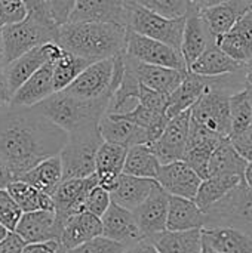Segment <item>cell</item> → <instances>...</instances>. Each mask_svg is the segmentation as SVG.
<instances>
[{"mask_svg":"<svg viewBox=\"0 0 252 253\" xmlns=\"http://www.w3.org/2000/svg\"><path fill=\"white\" fill-rule=\"evenodd\" d=\"M67 136L65 130L34 107H9L0 113V159L13 179L40 162L58 156Z\"/></svg>","mask_w":252,"mask_h":253,"instance_id":"obj_1","label":"cell"},{"mask_svg":"<svg viewBox=\"0 0 252 253\" xmlns=\"http://www.w3.org/2000/svg\"><path fill=\"white\" fill-rule=\"evenodd\" d=\"M126 27L113 22H65L58 27L55 43L91 62L125 53Z\"/></svg>","mask_w":252,"mask_h":253,"instance_id":"obj_2","label":"cell"},{"mask_svg":"<svg viewBox=\"0 0 252 253\" xmlns=\"http://www.w3.org/2000/svg\"><path fill=\"white\" fill-rule=\"evenodd\" d=\"M110 99L111 96L82 99L67 93L65 90H59L34 105V108L68 133L83 126L97 125L107 113Z\"/></svg>","mask_w":252,"mask_h":253,"instance_id":"obj_3","label":"cell"},{"mask_svg":"<svg viewBox=\"0 0 252 253\" xmlns=\"http://www.w3.org/2000/svg\"><path fill=\"white\" fill-rule=\"evenodd\" d=\"M67 142L58 154L62 165V179L88 178L95 173L97 151L104 142L98 123L67 133Z\"/></svg>","mask_w":252,"mask_h":253,"instance_id":"obj_4","label":"cell"},{"mask_svg":"<svg viewBox=\"0 0 252 253\" xmlns=\"http://www.w3.org/2000/svg\"><path fill=\"white\" fill-rule=\"evenodd\" d=\"M203 227H232L252 237V188L239 182L205 212Z\"/></svg>","mask_w":252,"mask_h":253,"instance_id":"obj_5","label":"cell"},{"mask_svg":"<svg viewBox=\"0 0 252 253\" xmlns=\"http://www.w3.org/2000/svg\"><path fill=\"white\" fill-rule=\"evenodd\" d=\"M56 33L58 25L46 24L30 16H25L22 21L0 27L6 64L37 46H42L48 42H55Z\"/></svg>","mask_w":252,"mask_h":253,"instance_id":"obj_6","label":"cell"},{"mask_svg":"<svg viewBox=\"0 0 252 253\" xmlns=\"http://www.w3.org/2000/svg\"><path fill=\"white\" fill-rule=\"evenodd\" d=\"M184 22L186 18H165L137 3H129L126 28L141 36L162 42L177 50L181 47Z\"/></svg>","mask_w":252,"mask_h":253,"instance_id":"obj_7","label":"cell"},{"mask_svg":"<svg viewBox=\"0 0 252 253\" xmlns=\"http://www.w3.org/2000/svg\"><path fill=\"white\" fill-rule=\"evenodd\" d=\"M215 83H212L190 108V120L221 138H229L232 133L229 110L230 95L218 89Z\"/></svg>","mask_w":252,"mask_h":253,"instance_id":"obj_8","label":"cell"},{"mask_svg":"<svg viewBox=\"0 0 252 253\" xmlns=\"http://www.w3.org/2000/svg\"><path fill=\"white\" fill-rule=\"evenodd\" d=\"M114 58L101 59L89 64L64 90L82 99H97L111 96L119 87L113 82Z\"/></svg>","mask_w":252,"mask_h":253,"instance_id":"obj_9","label":"cell"},{"mask_svg":"<svg viewBox=\"0 0 252 253\" xmlns=\"http://www.w3.org/2000/svg\"><path fill=\"white\" fill-rule=\"evenodd\" d=\"M125 55L144 64L160 65V67H168V68H175V70H183V71L187 70L184 58L180 50L162 42L141 36L129 28L126 30Z\"/></svg>","mask_w":252,"mask_h":253,"instance_id":"obj_10","label":"cell"},{"mask_svg":"<svg viewBox=\"0 0 252 253\" xmlns=\"http://www.w3.org/2000/svg\"><path fill=\"white\" fill-rule=\"evenodd\" d=\"M190 129V110H186L171 117L159 135V138L150 144L160 165H168L177 160H183Z\"/></svg>","mask_w":252,"mask_h":253,"instance_id":"obj_11","label":"cell"},{"mask_svg":"<svg viewBox=\"0 0 252 253\" xmlns=\"http://www.w3.org/2000/svg\"><path fill=\"white\" fill-rule=\"evenodd\" d=\"M95 185H98V178L95 173L88 178H71L61 181V184L50 196L53 212L59 225H62L64 221L71 215L85 212L86 196Z\"/></svg>","mask_w":252,"mask_h":253,"instance_id":"obj_12","label":"cell"},{"mask_svg":"<svg viewBox=\"0 0 252 253\" xmlns=\"http://www.w3.org/2000/svg\"><path fill=\"white\" fill-rule=\"evenodd\" d=\"M168 203L169 194L156 181L149 197L132 212L137 225L146 239H151L156 234L166 231Z\"/></svg>","mask_w":252,"mask_h":253,"instance_id":"obj_13","label":"cell"},{"mask_svg":"<svg viewBox=\"0 0 252 253\" xmlns=\"http://www.w3.org/2000/svg\"><path fill=\"white\" fill-rule=\"evenodd\" d=\"M129 3L123 0H76L68 22L128 24Z\"/></svg>","mask_w":252,"mask_h":253,"instance_id":"obj_14","label":"cell"},{"mask_svg":"<svg viewBox=\"0 0 252 253\" xmlns=\"http://www.w3.org/2000/svg\"><path fill=\"white\" fill-rule=\"evenodd\" d=\"M157 184L169 194L193 200L202 178L183 160L160 165L156 176Z\"/></svg>","mask_w":252,"mask_h":253,"instance_id":"obj_15","label":"cell"},{"mask_svg":"<svg viewBox=\"0 0 252 253\" xmlns=\"http://www.w3.org/2000/svg\"><path fill=\"white\" fill-rule=\"evenodd\" d=\"M125 62L128 64V67L132 70V73L135 74V77L143 86L156 90L159 93H163L166 96L175 90V87L183 82L187 73V70L183 71V70H175L160 65L144 64L129 58L128 55H125Z\"/></svg>","mask_w":252,"mask_h":253,"instance_id":"obj_16","label":"cell"},{"mask_svg":"<svg viewBox=\"0 0 252 253\" xmlns=\"http://www.w3.org/2000/svg\"><path fill=\"white\" fill-rule=\"evenodd\" d=\"M101 224L102 236L105 239L123 245L125 248H129L144 239L143 233L137 225L134 213L114 203H110L108 209L101 216Z\"/></svg>","mask_w":252,"mask_h":253,"instance_id":"obj_17","label":"cell"},{"mask_svg":"<svg viewBox=\"0 0 252 253\" xmlns=\"http://www.w3.org/2000/svg\"><path fill=\"white\" fill-rule=\"evenodd\" d=\"M15 233L25 243L59 240L61 225L53 211H36L21 215Z\"/></svg>","mask_w":252,"mask_h":253,"instance_id":"obj_18","label":"cell"},{"mask_svg":"<svg viewBox=\"0 0 252 253\" xmlns=\"http://www.w3.org/2000/svg\"><path fill=\"white\" fill-rule=\"evenodd\" d=\"M52 73L53 62L46 61L13 92L10 98V107H34L43 99H46L49 95H52L55 92Z\"/></svg>","mask_w":252,"mask_h":253,"instance_id":"obj_19","label":"cell"},{"mask_svg":"<svg viewBox=\"0 0 252 253\" xmlns=\"http://www.w3.org/2000/svg\"><path fill=\"white\" fill-rule=\"evenodd\" d=\"M218 79L220 77H203L187 70L183 82L175 87V90L171 95H168V105H166L168 119L186 110H190L196 104V101L202 96V93Z\"/></svg>","mask_w":252,"mask_h":253,"instance_id":"obj_20","label":"cell"},{"mask_svg":"<svg viewBox=\"0 0 252 253\" xmlns=\"http://www.w3.org/2000/svg\"><path fill=\"white\" fill-rule=\"evenodd\" d=\"M100 236H102L101 218L89 212H80L71 215L64 221V224L61 225V236L58 242L61 248L67 252Z\"/></svg>","mask_w":252,"mask_h":253,"instance_id":"obj_21","label":"cell"},{"mask_svg":"<svg viewBox=\"0 0 252 253\" xmlns=\"http://www.w3.org/2000/svg\"><path fill=\"white\" fill-rule=\"evenodd\" d=\"M98 129L101 138L105 142L119 144L128 148L137 144H150V138L146 129L131 123L119 114L105 113L98 122Z\"/></svg>","mask_w":252,"mask_h":253,"instance_id":"obj_22","label":"cell"},{"mask_svg":"<svg viewBox=\"0 0 252 253\" xmlns=\"http://www.w3.org/2000/svg\"><path fill=\"white\" fill-rule=\"evenodd\" d=\"M251 7L252 0H227L201 9V16L203 18L212 37L217 39L218 36L227 33Z\"/></svg>","mask_w":252,"mask_h":253,"instance_id":"obj_23","label":"cell"},{"mask_svg":"<svg viewBox=\"0 0 252 253\" xmlns=\"http://www.w3.org/2000/svg\"><path fill=\"white\" fill-rule=\"evenodd\" d=\"M214 42H215V39L209 33L203 18L201 16V10H195L186 16L180 50H181V55L184 58L187 68Z\"/></svg>","mask_w":252,"mask_h":253,"instance_id":"obj_24","label":"cell"},{"mask_svg":"<svg viewBox=\"0 0 252 253\" xmlns=\"http://www.w3.org/2000/svg\"><path fill=\"white\" fill-rule=\"evenodd\" d=\"M128 147L102 142L97 151L95 157V175L98 178V185L105 188L108 193L114 188L119 176L123 170V163L126 157Z\"/></svg>","mask_w":252,"mask_h":253,"instance_id":"obj_25","label":"cell"},{"mask_svg":"<svg viewBox=\"0 0 252 253\" xmlns=\"http://www.w3.org/2000/svg\"><path fill=\"white\" fill-rule=\"evenodd\" d=\"M46 61H49V52H48V43L37 46L21 56L15 58L13 61L7 62L4 65L3 76L7 83V89L10 95L30 77L33 76Z\"/></svg>","mask_w":252,"mask_h":253,"instance_id":"obj_26","label":"cell"},{"mask_svg":"<svg viewBox=\"0 0 252 253\" xmlns=\"http://www.w3.org/2000/svg\"><path fill=\"white\" fill-rule=\"evenodd\" d=\"M202 243L217 253H252V237L232 227H203Z\"/></svg>","mask_w":252,"mask_h":253,"instance_id":"obj_27","label":"cell"},{"mask_svg":"<svg viewBox=\"0 0 252 253\" xmlns=\"http://www.w3.org/2000/svg\"><path fill=\"white\" fill-rule=\"evenodd\" d=\"M156 185V179L150 178H138L122 173L110 191L111 203L134 212L151 193L153 187Z\"/></svg>","mask_w":252,"mask_h":253,"instance_id":"obj_28","label":"cell"},{"mask_svg":"<svg viewBox=\"0 0 252 253\" xmlns=\"http://www.w3.org/2000/svg\"><path fill=\"white\" fill-rule=\"evenodd\" d=\"M187 70L203 77H223L244 70V64L232 59L214 42Z\"/></svg>","mask_w":252,"mask_h":253,"instance_id":"obj_29","label":"cell"},{"mask_svg":"<svg viewBox=\"0 0 252 253\" xmlns=\"http://www.w3.org/2000/svg\"><path fill=\"white\" fill-rule=\"evenodd\" d=\"M205 213L198 208L195 200L169 196L166 230L168 231H187L203 228Z\"/></svg>","mask_w":252,"mask_h":253,"instance_id":"obj_30","label":"cell"},{"mask_svg":"<svg viewBox=\"0 0 252 253\" xmlns=\"http://www.w3.org/2000/svg\"><path fill=\"white\" fill-rule=\"evenodd\" d=\"M247 166L248 162L239 156L227 138L211 154L208 163V176H236L244 179Z\"/></svg>","mask_w":252,"mask_h":253,"instance_id":"obj_31","label":"cell"},{"mask_svg":"<svg viewBox=\"0 0 252 253\" xmlns=\"http://www.w3.org/2000/svg\"><path fill=\"white\" fill-rule=\"evenodd\" d=\"M18 179L33 185L48 196H52L62 181V165L59 156H53L40 162L28 172L21 175Z\"/></svg>","mask_w":252,"mask_h":253,"instance_id":"obj_32","label":"cell"},{"mask_svg":"<svg viewBox=\"0 0 252 253\" xmlns=\"http://www.w3.org/2000/svg\"><path fill=\"white\" fill-rule=\"evenodd\" d=\"M159 253H202V228L163 231L151 237Z\"/></svg>","mask_w":252,"mask_h":253,"instance_id":"obj_33","label":"cell"},{"mask_svg":"<svg viewBox=\"0 0 252 253\" xmlns=\"http://www.w3.org/2000/svg\"><path fill=\"white\" fill-rule=\"evenodd\" d=\"M160 163L157 162L154 153L149 144H137L128 148L122 173L156 179Z\"/></svg>","mask_w":252,"mask_h":253,"instance_id":"obj_34","label":"cell"},{"mask_svg":"<svg viewBox=\"0 0 252 253\" xmlns=\"http://www.w3.org/2000/svg\"><path fill=\"white\" fill-rule=\"evenodd\" d=\"M125 61V55H123ZM141 83L125 62V71L119 87L111 95L107 113L108 114H126L138 105V93Z\"/></svg>","mask_w":252,"mask_h":253,"instance_id":"obj_35","label":"cell"},{"mask_svg":"<svg viewBox=\"0 0 252 253\" xmlns=\"http://www.w3.org/2000/svg\"><path fill=\"white\" fill-rule=\"evenodd\" d=\"M6 191L10 194V197L22 211V213L36 212V211H53V203L50 196L39 191L37 188L21 179H13L6 187Z\"/></svg>","mask_w":252,"mask_h":253,"instance_id":"obj_36","label":"cell"},{"mask_svg":"<svg viewBox=\"0 0 252 253\" xmlns=\"http://www.w3.org/2000/svg\"><path fill=\"white\" fill-rule=\"evenodd\" d=\"M244 179L236 176H208L202 179L198 193L195 196V203L205 213L211 206L221 200L229 191H232Z\"/></svg>","mask_w":252,"mask_h":253,"instance_id":"obj_37","label":"cell"},{"mask_svg":"<svg viewBox=\"0 0 252 253\" xmlns=\"http://www.w3.org/2000/svg\"><path fill=\"white\" fill-rule=\"evenodd\" d=\"M89 64L92 62L64 50L62 55L53 61V73H52L53 90L55 92L64 90Z\"/></svg>","mask_w":252,"mask_h":253,"instance_id":"obj_38","label":"cell"},{"mask_svg":"<svg viewBox=\"0 0 252 253\" xmlns=\"http://www.w3.org/2000/svg\"><path fill=\"white\" fill-rule=\"evenodd\" d=\"M229 110H230L232 133L241 132L245 127H248L250 125H252V104L250 92L247 87L230 95Z\"/></svg>","mask_w":252,"mask_h":253,"instance_id":"obj_39","label":"cell"},{"mask_svg":"<svg viewBox=\"0 0 252 253\" xmlns=\"http://www.w3.org/2000/svg\"><path fill=\"white\" fill-rule=\"evenodd\" d=\"M165 18H186L196 9L190 0H129Z\"/></svg>","mask_w":252,"mask_h":253,"instance_id":"obj_40","label":"cell"},{"mask_svg":"<svg viewBox=\"0 0 252 253\" xmlns=\"http://www.w3.org/2000/svg\"><path fill=\"white\" fill-rule=\"evenodd\" d=\"M215 44L232 59L245 64L252 56V50L250 46L233 31H227L215 39Z\"/></svg>","mask_w":252,"mask_h":253,"instance_id":"obj_41","label":"cell"},{"mask_svg":"<svg viewBox=\"0 0 252 253\" xmlns=\"http://www.w3.org/2000/svg\"><path fill=\"white\" fill-rule=\"evenodd\" d=\"M21 215L22 211L13 202L6 188L0 190V225H3L7 231H15Z\"/></svg>","mask_w":252,"mask_h":253,"instance_id":"obj_42","label":"cell"},{"mask_svg":"<svg viewBox=\"0 0 252 253\" xmlns=\"http://www.w3.org/2000/svg\"><path fill=\"white\" fill-rule=\"evenodd\" d=\"M111 203V199H110V193L102 188L101 185H95L89 190L88 196H86V200H85V212H89L98 218H101L105 211L108 209Z\"/></svg>","mask_w":252,"mask_h":253,"instance_id":"obj_43","label":"cell"},{"mask_svg":"<svg viewBox=\"0 0 252 253\" xmlns=\"http://www.w3.org/2000/svg\"><path fill=\"white\" fill-rule=\"evenodd\" d=\"M125 249L126 248L123 245L105 239L104 236H100L74 249L67 251V253H123Z\"/></svg>","mask_w":252,"mask_h":253,"instance_id":"obj_44","label":"cell"},{"mask_svg":"<svg viewBox=\"0 0 252 253\" xmlns=\"http://www.w3.org/2000/svg\"><path fill=\"white\" fill-rule=\"evenodd\" d=\"M27 9L22 0H0V27L22 21Z\"/></svg>","mask_w":252,"mask_h":253,"instance_id":"obj_45","label":"cell"},{"mask_svg":"<svg viewBox=\"0 0 252 253\" xmlns=\"http://www.w3.org/2000/svg\"><path fill=\"white\" fill-rule=\"evenodd\" d=\"M138 104L144 105L149 110H153L156 113L166 114V105H168V96L163 93H159L156 90H151L146 86H140L138 93Z\"/></svg>","mask_w":252,"mask_h":253,"instance_id":"obj_46","label":"cell"},{"mask_svg":"<svg viewBox=\"0 0 252 253\" xmlns=\"http://www.w3.org/2000/svg\"><path fill=\"white\" fill-rule=\"evenodd\" d=\"M229 141L242 159H245L248 163L252 162V125L241 132L232 133Z\"/></svg>","mask_w":252,"mask_h":253,"instance_id":"obj_47","label":"cell"},{"mask_svg":"<svg viewBox=\"0 0 252 253\" xmlns=\"http://www.w3.org/2000/svg\"><path fill=\"white\" fill-rule=\"evenodd\" d=\"M45 1H46L48 12L52 18V21L58 27L68 22V18L71 15L76 0H45Z\"/></svg>","mask_w":252,"mask_h":253,"instance_id":"obj_48","label":"cell"},{"mask_svg":"<svg viewBox=\"0 0 252 253\" xmlns=\"http://www.w3.org/2000/svg\"><path fill=\"white\" fill-rule=\"evenodd\" d=\"M22 1L27 9V16L42 21V22H46V24H55L48 12V6H46L45 0H22Z\"/></svg>","mask_w":252,"mask_h":253,"instance_id":"obj_49","label":"cell"},{"mask_svg":"<svg viewBox=\"0 0 252 253\" xmlns=\"http://www.w3.org/2000/svg\"><path fill=\"white\" fill-rule=\"evenodd\" d=\"M22 253H67L58 240H48L39 243H25Z\"/></svg>","mask_w":252,"mask_h":253,"instance_id":"obj_50","label":"cell"},{"mask_svg":"<svg viewBox=\"0 0 252 253\" xmlns=\"http://www.w3.org/2000/svg\"><path fill=\"white\" fill-rule=\"evenodd\" d=\"M25 242L15 233L9 231L4 239L0 240V253H22Z\"/></svg>","mask_w":252,"mask_h":253,"instance_id":"obj_51","label":"cell"},{"mask_svg":"<svg viewBox=\"0 0 252 253\" xmlns=\"http://www.w3.org/2000/svg\"><path fill=\"white\" fill-rule=\"evenodd\" d=\"M123 253H159V252H157V249H156V246H154L153 240H151V239H146V237H144L143 240H140V242L134 243L132 246L126 248Z\"/></svg>","mask_w":252,"mask_h":253,"instance_id":"obj_52","label":"cell"},{"mask_svg":"<svg viewBox=\"0 0 252 253\" xmlns=\"http://www.w3.org/2000/svg\"><path fill=\"white\" fill-rule=\"evenodd\" d=\"M10 98L12 95L7 89L6 79L3 76V71H0V113L10 107Z\"/></svg>","mask_w":252,"mask_h":253,"instance_id":"obj_53","label":"cell"},{"mask_svg":"<svg viewBox=\"0 0 252 253\" xmlns=\"http://www.w3.org/2000/svg\"><path fill=\"white\" fill-rule=\"evenodd\" d=\"M13 181V176L12 173L9 172L6 163L0 159V190H4L10 182Z\"/></svg>","mask_w":252,"mask_h":253,"instance_id":"obj_54","label":"cell"},{"mask_svg":"<svg viewBox=\"0 0 252 253\" xmlns=\"http://www.w3.org/2000/svg\"><path fill=\"white\" fill-rule=\"evenodd\" d=\"M244 83H245V87H252V56L244 64Z\"/></svg>","mask_w":252,"mask_h":253,"instance_id":"obj_55","label":"cell"},{"mask_svg":"<svg viewBox=\"0 0 252 253\" xmlns=\"http://www.w3.org/2000/svg\"><path fill=\"white\" fill-rule=\"evenodd\" d=\"M244 181L247 182V185H250V187L252 188V162L248 163V166H247V169H245Z\"/></svg>","mask_w":252,"mask_h":253,"instance_id":"obj_56","label":"cell"},{"mask_svg":"<svg viewBox=\"0 0 252 253\" xmlns=\"http://www.w3.org/2000/svg\"><path fill=\"white\" fill-rule=\"evenodd\" d=\"M192 1V4L196 7V9H203V7H206L208 6V3H209V0H190Z\"/></svg>","mask_w":252,"mask_h":253,"instance_id":"obj_57","label":"cell"},{"mask_svg":"<svg viewBox=\"0 0 252 253\" xmlns=\"http://www.w3.org/2000/svg\"><path fill=\"white\" fill-rule=\"evenodd\" d=\"M6 59H4V50H3V43H1V36H0V71L4 68Z\"/></svg>","mask_w":252,"mask_h":253,"instance_id":"obj_58","label":"cell"},{"mask_svg":"<svg viewBox=\"0 0 252 253\" xmlns=\"http://www.w3.org/2000/svg\"><path fill=\"white\" fill-rule=\"evenodd\" d=\"M7 233H9V231H7L3 225H0V240H1V239H4V236H6Z\"/></svg>","mask_w":252,"mask_h":253,"instance_id":"obj_59","label":"cell"},{"mask_svg":"<svg viewBox=\"0 0 252 253\" xmlns=\"http://www.w3.org/2000/svg\"><path fill=\"white\" fill-rule=\"evenodd\" d=\"M202 253H217V252H214L212 249H209L208 246H205V245L202 243Z\"/></svg>","mask_w":252,"mask_h":253,"instance_id":"obj_60","label":"cell"},{"mask_svg":"<svg viewBox=\"0 0 252 253\" xmlns=\"http://www.w3.org/2000/svg\"><path fill=\"white\" fill-rule=\"evenodd\" d=\"M223 1H227V0H209L208 6H212V4H218V3H223Z\"/></svg>","mask_w":252,"mask_h":253,"instance_id":"obj_61","label":"cell"},{"mask_svg":"<svg viewBox=\"0 0 252 253\" xmlns=\"http://www.w3.org/2000/svg\"><path fill=\"white\" fill-rule=\"evenodd\" d=\"M248 92H250V98H251V104H252V87H247Z\"/></svg>","mask_w":252,"mask_h":253,"instance_id":"obj_62","label":"cell"},{"mask_svg":"<svg viewBox=\"0 0 252 253\" xmlns=\"http://www.w3.org/2000/svg\"><path fill=\"white\" fill-rule=\"evenodd\" d=\"M123 1H125V3H129V0H123Z\"/></svg>","mask_w":252,"mask_h":253,"instance_id":"obj_63","label":"cell"}]
</instances>
